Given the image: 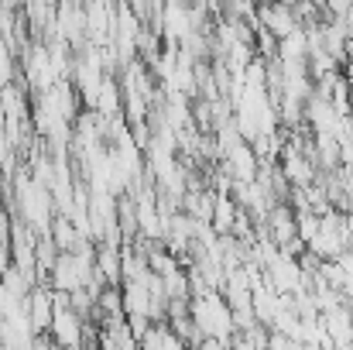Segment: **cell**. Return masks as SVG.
I'll return each instance as SVG.
<instances>
[{"instance_id": "1", "label": "cell", "mask_w": 353, "mask_h": 350, "mask_svg": "<svg viewBox=\"0 0 353 350\" xmlns=\"http://www.w3.org/2000/svg\"><path fill=\"white\" fill-rule=\"evenodd\" d=\"M189 320L196 323V330L206 340H230L236 333L234 313H230V306H227L220 289H206V292L192 295L189 299Z\"/></svg>"}, {"instance_id": "2", "label": "cell", "mask_w": 353, "mask_h": 350, "mask_svg": "<svg viewBox=\"0 0 353 350\" xmlns=\"http://www.w3.org/2000/svg\"><path fill=\"white\" fill-rule=\"evenodd\" d=\"M59 76H62V72H59L52 52H48L45 45H34V48L28 52V59H24V79H28V86L38 90V93H45V90H52V86L59 83Z\"/></svg>"}, {"instance_id": "3", "label": "cell", "mask_w": 353, "mask_h": 350, "mask_svg": "<svg viewBox=\"0 0 353 350\" xmlns=\"http://www.w3.org/2000/svg\"><path fill=\"white\" fill-rule=\"evenodd\" d=\"M257 28H264L274 41H281V38H288V35H292L295 28H302V24H299V17H295V10H292L288 3L264 0L261 10H257Z\"/></svg>"}, {"instance_id": "4", "label": "cell", "mask_w": 353, "mask_h": 350, "mask_svg": "<svg viewBox=\"0 0 353 350\" xmlns=\"http://www.w3.org/2000/svg\"><path fill=\"white\" fill-rule=\"evenodd\" d=\"M161 31H165L168 41H185L189 35H196V14L185 7V0H165Z\"/></svg>"}, {"instance_id": "5", "label": "cell", "mask_w": 353, "mask_h": 350, "mask_svg": "<svg viewBox=\"0 0 353 350\" xmlns=\"http://www.w3.org/2000/svg\"><path fill=\"white\" fill-rule=\"evenodd\" d=\"M55 31H59V38L62 41H69V45H79L83 38H86V10L79 7V3H62L59 10H55Z\"/></svg>"}, {"instance_id": "6", "label": "cell", "mask_w": 353, "mask_h": 350, "mask_svg": "<svg viewBox=\"0 0 353 350\" xmlns=\"http://www.w3.org/2000/svg\"><path fill=\"white\" fill-rule=\"evenodd\" d=\"M236 213H240V206L234 203V196L216 193V203H213V213H210V231L220 233V237H223V233H234Z\"/></svg>"}, {"instance_id": "7", "label": "cell", "mask_w": 353, "mask_h": 350, "mask_svg": "<svg viewBox=\"0 0 353 350\" xmlns=\"http://www.w3.org/2000/svg\"><path fill=\"white\" fill-rule=\"evenodd\" d=\"M48 237H52V244H55L59 251H76V247L83 244V233H79V227H76L69 217H55Z\"/></svg>"}, {"instance_id": "8", "label": "cell", "mask_w": 353, "mask_h": 350, "mask_svg": "<svg viewBox=\"0 0 353 350\" xmlns=\"http://www.w3.org/2000/svg\"><path fill=\"white\" fill-rule=\"evenodd\" d=\"M10 83V69H7V48H3V38H0V86Z\"/></svg>"}, {"instance_id": "9", "label": "cell", "mask_w": 353, "mask_h": 350, "mask_svg": "<svg viewBox=\"0 0 353 350\" xmlns=\"http://www.w3.org/2000/svg\"><path fill=\"white\" fill-rule=\"evenodd\" d=\"M196 350H227V340H203Z\"/></svg>"}, {"instance_id": "10", "label": "cell", "mask_w": 353, "mask_h": 350, "mask_svg": "<svg viewBox=\"0 0 353 350\" xmlns=\"http://www.w3.org/2000/svg\"><path fill=\"white\" fill-rule=\"evenodd\" d=\"M347 244L353 247V210L347 213Z\"/></svg>"}]
</instances>
